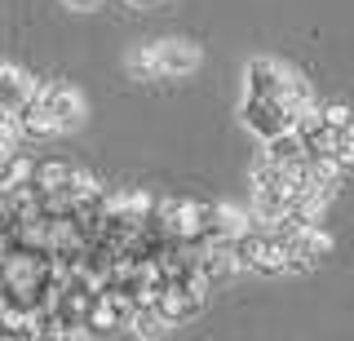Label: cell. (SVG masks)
Segmentation results:
<instances>
[{
  "mask_svg": "<svg viewBox=\"0 0 354 341\" xmlns=\"http://www.w3.org/2000/svg\"><path fill=\"white\" fill-rule=\"evenodd\" d=\"M14 120H18L22 142H31V138H58V133L80 129V120H84V98H80V89H71V84L49 80V84H36L31 102L22 107Z\"/></svg>",
  "mask_w": 354,
  "mask_h": 341,
  "instance_id": "6da1fadb",
  "label": "cell"
},
{
  "mask_svg": "<svg viewBox=\"0 0 354 341\" xmlns=\"http://www.w3.org/2000/svg\"><path fill=\"white\" fill-rule=\"evenodd\" d=\"M195 67H199V49L191 40H155L151 49L129 58V71L151 75V80H177V75H191Z\"/></svg>",
  "mask_w": 354,
  "mask_h": 341,
  "instance_id": "7a4b0ae2",
  "label": "cell"
},
{
  "mask_svg": "<svg viewBox=\"0 0 354 341\" xmlns=\"http://www.w3.org/2000/svg\"><path fill=\"white\" fill-rule=\"evenodd\" d=\"M239 116H243V125H248V133H257L266 142V138L288 133V129H292V120L301 116V111H297L288 98H279V93H243Z\"/></svg>",
  "mask_w": 354,
  "mask_h": 341,
  "instance_id": "3957f363",
  "label": "cell"
},
{
  "mask_svg": "<svg viewBox=\"0 0 354 341\" xmlns=\"http://www.w3.org/2000/svg\"><path fill=\"white\" fill-rule=\"evenodd\" d=\"M31 93H36V80L14 62H0V116H18L31 102Z\"/></svg>",
  "mask_w": 354,
  "mask_h": 341,
  "instance_id": "277c9868",
  "label": "cell"
},
{
  "mask_svg": "<svg viewBox=\"0 0 354 341\" xmlns=\"http://www.w3.org/2000/svg\"><path fill=\"white\" fill-rule=\"evenodd\" d=\"M66 5H71V9H97L102 0H66Z\"/></svg>",
  "mask_w": 354,
  "mask_h": 341,
  "instance_id": "5b68a950",
  "label": "cell"
}]
</instances>
